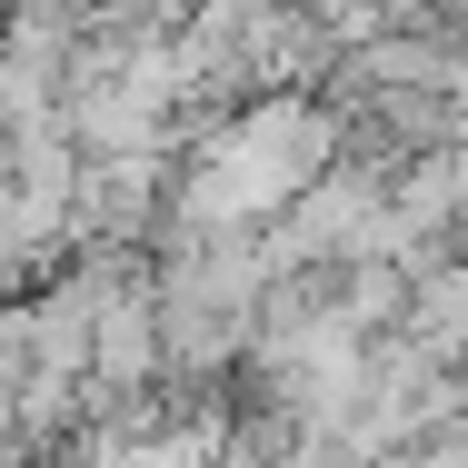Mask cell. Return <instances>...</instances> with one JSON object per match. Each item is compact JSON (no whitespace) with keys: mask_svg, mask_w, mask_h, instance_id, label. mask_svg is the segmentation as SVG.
I'll use <instances>...</instances> for the list:
<instances>
[{"mask_svg":"<svg viewBox=\"0 0 468 468\" xmlns=\"http://www.w3.org/2000/svg\"><path fill=\"white\" fill-rule=\"evenodd\" d=\"M329 150H339V120H329L319 100L260 90L229 130H219V140H199V160H189L180 199H170L180 250H189V239H239V229L280 219L289 199L329 170Z\"/></svg>","mask_w":468,"mask_h":468,"instance_id":"1","label":"cell"},{"mask_svg":"<svg viewBox=\"0 0 468 468\" xmlns=\"http://www.w3.org/2000/svg\"><path fill=\"white\" fill-rule=\"evenodd\" d=\"M0 468H80V459H50V449H30V439H0Z\"/></svg>","mask_w":468,"mask_h":468,"instance_id":"2","label":"cell"}]
</instances>
